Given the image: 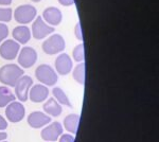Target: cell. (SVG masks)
Returning <instances> with one entry per match:
<instances>
[{
    "label": "cell",
    "mask_w": 159,
    "mask_h": 142,
    "mask_svg": "<svg viewBox=\"0 0 159 142\" xmlns=\"http://www.w3.org/2000/svg\"><path fill=\"white\" fill-rule=\"evenodd\" d=\"M7 128V120L3 117H2L1 115H0V131H6Z\"/></svg>",
    "instance_id": "cell-26"
},
{
    "label": "cell",
    "mask_w": 159,
    "mask_h": 142,
    "mask_svg": "<svg viewBox=\"0 0 159 142\" xmlns=\"http://www.w3.org/2000/svg\"><path fill=\"white\" fill-rule=\"evenodd\" d=\"M16 97L9 86H0V108L6 107L9 103L15 101Z\"/></svg>",
    "instance_id": "cell-18"
},
{
    "label": "cell",
    "mask_w": 159,
    "mask_h": 142,
    "mask_svg": "<svg viewBox=\"0 0 159 142\" xmlns=\"http://www.w3.org/2000/svg\"><path fill=\"white\" fill-rule=\"evenodd\" d=\"M7 138V134L6 131H0V141H3Z\"/></svg>",
    "instance_id": "cell-28"
},
{
    "label": "cell",
    "mask_w": 159,
    "mask_h": 142,
    "mask_svg": "<svg viewBox=\"0 0 159 142\" xmlns=\"http://www.w3.org/2000/svg\"><path fill=\"white\" fill-rule=\"evenodd\" d=\"M25 108L19 101H13L6 106L7 119L11 123H18L25 118Z\"/></svg>",
    "instance_id": "cell-5"
},
{
    "label": "cell",
    "mask_w": 159,
    "mask_h": 142,
    "mask_svg": "<svg viewBox=\"0 0 159 142\" xmlns=\"http://www.w3.org/2000/svg\"><path fill=\"white\" fill-rule=\"evenodd\" d=\"M18 63L22 68H30L36 63L37 61V52L34 48L32 47H25L21 48L18 52Z\"/></svg>",
    "instance_id": "cell-9"
},
{
    "label": "cell",
    "mask_w": 159,
    "mask_h": 142,
    "mask_svg": "<svg viewBox=\"0 0 159 142\" xmlns=\"http://www.w3.org/2000/svg\"><path fill=\"white\" fill-rule=\"evenodd\" d=\"M79 124H80V115L71 113V115H68L67 117L64 119L63 127L67 131H69V134L75 135L76 131H78Z\"/></svg>",
    "instance_id": "cell-17"
},
{
    "label": "cell",
    "mask_w": 159,
    "mask_h": 142,
    "mask_svg": "<svg viewBox=\"0 0 159 142\" xmlns=\"http://www.w3.org/2000/svg\"><path fill=\"white\" fill-rule=\"evenodd\" d=\"M72 55L75 62L78 63H83L84 58H85V52H84V45L80 44V45L75 46L72 51Z\"/></svg>",
    "instance_id": "cell-21"
},
{
    "label": "cell",
    "mask_w": 159,
    "mask_h": 142,
    "mask_svg": "<svg viewBox=\"0 0 159 142\" xmlns=\"http://www.w3.org/2000/svg\"><path fill=\"white\" fill-rule=\"evenodd\" d=\"M28 124L32 128H42L52 121L50 116L43 112H33L28 116Z\"/></svg>",
    "instance_id": "cell-11"
},
{
    "label": "cell",
    "mask_w": 159,
    "mask_h": 142,
    "mask_svg": "<svg viewBox=\"0 0 159 142\" xmlns=\"http://www.w3.org/2000/svg\"><path fill=\"white\" fill-rule=\"evenodd\" d=\"M12 3V0H0V4L1 6H9Z\"/></svg>",
    "instance_id": "cell-29"
},
{
    "label": "cell",
    "mask_w": 159,
    "mask_h": 142,
    "mask_svg": "<svg viewBox=\"0 0 159 142\" xmlns=\"http://www.w3.org/2000/svg\"><path fill=\"white\" fill-rule=\"evenodd\" d=\"M72 59L67 53H61L55 59V69L61 76H66L72 70Z\"/></svg>",
    "instance_id": "cell-13"
},
{
    "label": "cell",
    "mask_w": 159,
    "mask_h": 142,
    "mask_svg": "<svg viewBox=\"0 0 159 142\" xmlns=\"http://www.w3.org/2000/svg\"><path fill=\"white\" fill-rule=\"evenodd\" d=\"M49 97V89L43 84L32 85L29 91V99L34 103H42Z\"/></svg>",
    "instance_id": "cell-12"
},
{
    "label": "cell",
    "mask_w": 159,
    "mask_h": 142,
    "mask_svg": "<svg viewBox=\"0 0 159 142\" xmlns=\"http://www.w3.org/2000/svg\"><path fill=\"white\" fill-rule=\"evenodd\" d=\"M32 1H35V2H38V1H40V0H32Z\"/></svg>",
    "instance_id": "cell-30"
},
{
    "label": "cell",
    "mask_w": 159,
    "mask_h": 142,
    "mask_svg": "<svg viewBox=\"0 0 159 142\" xmlns=\"http://www.w3.org/2000/svg\"><path fill=\"white\" fill-rule=\"evenodd\" d=\"M24 70L17 64H7L0 68V82L4 86L14 87L17 81L24 76Z\"/></svg>",
    "instance_id": "cell-1"
},
{
    "label": "cell",
    "mask_w": 159,
    "mask_h": 142,
    "mask_svg": "<svg viewBox=\"0 0 159 142\" xmlns=\"http://www.w3.org/2000/svg\"><path fill=\"white\" fill-rule=\"evenodd\" d=\"M74 136L71 134H61L58 138V142H74Z\"/></svg>",
    "instance_id": "cell-24"
},
{
    "label": "cell",
    "mask_w": 159,
    "mask_h": 142,
    "mask_svg": "<svg viewBox=\"0 0 159 142\" xmlns=\"http://www.w3.org/2000/svg\"><path fill=\"white\" fill-rule=\"evenodd\" d=\"M33 85L32 77L29 76H22L17 81L15 85V97L19 100V102H25L29 98V91Z\"/></svg>",
    "instance_id": "cell-7"
},
{
    "label": "cell",
    "mask_w": 159,
    "mask_h": 142,
    "mask_svg": "<svg viewBox=\"0 0 159 142\" xmlns=\"http://www.w3.org/2000/svg\"><path fill=\"white\" fill-rule=\"evenodd\" d=\"M9 35V28L6 24L0 22V44L2 43V40L6 39Z\"/></svg>",
    "instance_id": "cell-23"
},
{
    "label": "cell",
    "mask_w": 159,
    "mask_h": 142,
    "mask_svg": "<svg viewBox=\"0 0 159 142\" xmlns=\"http://www.w3.org/2000/svg\"><path fill=\"white\" fill-rule=\"evenodd\" d=\"M19 50V43L15 39H6L0 45V56L7 61H12L18 55Z\"/></svg>",
    "instance_id": "cell-10"
},
{
    "label": "cell",
    "mask_w": 159,
    "mask_h": 142,
    "mask_svg": "<svg viewBox=\"0 0 159 142\" xmlns=\"http://www.w3.org/2000/svg\"><path fill=\"white\" fill-rule=\"evenodd\" d=\"M31 29H32L33 36L36 39H43V38L47 37L48 35L52 34L55 30L52 25L45 22L42 16H36V18H34V21H33Z\"/></svg>",
    "instance_id": "cell-6"
},
{
    "label": "cell",
    "mask_w": 159,
    "mask_h": 142,
    "mask_svg": "<svg viewBox=\"0 0 159 142\" xmlns=\"http://www.w3.org/2000/svg\"><path fill=\"white\" fill-rule=\"evenodd\" d=\"M0 142H7V141H6V140H3V141H0Z\"/></svg>",
    "instance_id": "cell-31"
},
{
    "label": "cell",
    "mask_w": 159,
    "mask_h": 142,
    "mask_svg": "<svg viewBox=\"0 0 159 142\" xmlns=\"http://www.w3.org/2000/svg\"><path fill=\"white\" fill-rule=\"evenodd\" d=\"M64 127L60 122H50L47 126L43 128L40 131V137L43 141L55 142L58 140L60 136L63 134Z\"/></svg>",
    "instance_id": "cell-8"
},
{
    "label": "cell",
    "mask_w": 159,
    "mask_h": 142,
    "mask_svg": "<svg viewBox=\"0 0 159 142\" xmlns=\"http://www.w3.org/2000/svg\"><path fill=\"white\" fill-rule=\"evenodd\" d=\"M52 94H53L54 99L57 101L61 105H66V106H68V107H72V105H71L67 94H65V91H64L61 87H54L52 90Z\"/></svg>",
    "instance_id": "cell-19"
},
{
    "label": "cell",
    "mask_w": 159,
    "mask_h": 142,
    "mask_svg": "<svg viewBox=\"0 0 159 142\" xmlns=\"http://www.w3.org/2000/svg\"><path fill=\"white\" fill-rule=\"evenodd\" d=\"M73 79L75 80V82H78L79 84L84 85L85 84V64L80 63L75 67H74L72 71Z\"/></svg>",
    "instance_id": "cell-20"
},
{
    "label": "cell",
    "mask_w": 159,
    "mask_h": 142,
    "mask_svg": "<svg viewBox=\"0 0 159 142\" xmlns=\"http://www.w3.org/2000/svg\"><path fill=\"white\" fill-rule=\"evenodd\" d=\"M13 11L11 7H0V22H7L12 19Z\"/></svg>",
    "instance_id": "cell-22"
},
{
    "label": "cell",
    "mask_w": 159,
    "mask_h": 142,
    "mask_svg": "<svg viewBox=\"0 0 159 142\" xmlns=\"http://www.w3.org/2000/svg\"><path fill=\"white\" fill-rule=\"evenodd\" d=\"M58 2L63 6H72L74 3V0H58Z\"/></svg>",
    "instance_id": "cell-27"
},
{
    "label": "cell",
    "mask_w": 159,
    "mask_h": 142,
    "mask_svg": "<svg viewBox=\"0 0 159 142\" xmlns=\"http://www.w3.org/2000/svg\"><path fill=\"white\" fill-rule=\"evenodd\" d=\"M74 34H75V37L78 38L79 40H83V35H82L81 24H80V21L75 25V28H74Z\"/></svg>",
    "instance_id": "cell-25"
},
{
    "label": "cell",
    "mask_w": 159,
    "mask_h": 142,
    "mask_svg": "<svg viewBox=\"0 0 159 142\" xmlns=\"http://www.w3.org/2000/svg\"><path fill=\"white\" fill-rule=\"evenodd\" d=\"M35 76L45 86H53L58 80L57 73L48 64H42L35 70Z\"/></svg>",
    "instance_id": "cell-3"
},
{
    "label": "cell",
    "mask_w": 159,
    "mask_h": 142,
    "mask_svg": "<svg viewBox=\"0 0 159 142\" xmlns=\"http://www.w3.org/2000/svg\"><path fill=\"white\" fill-rule=\"evenodd\" d=\"M43 19H45L50 25H57L61 22L63 14L56 7H48L43 12Z\"/></svg>",
    "instance_id": "cell-14"
},
{
    "label": "cell",
    "mask_w": 159,
    "mask_h": 142,
    "mask_svg": "<svg viewBox=\"0 0 159 142\" xmlns=\"http://www.w3.org/2000/svg\"><path fill=\"white\" fill-rule=\"evenodd\" d=\"M43 108V110H45V112L48 113L50 117H58L61 113V112H63L61 105L54 99V98H49V99L45 102Z\"/></svg>",
    "instance_id": "cell-16"
},
{
    "label": "cell",
    "mask_w": 159,
    "mask_h": 142,
    "mask_svg": "<svg viewBox=\"0 0 159 142\" xmlns=\"http://www.w3.org/2000/svg\"><path fill=\"white\" fill-rule=\"evenodd\" d=\"M12 35L14 39L19 44H27L31 38V30L27 25H17L13 29Z\"/></svg>",
    "instance_id": "cell-15"
},
{
    "label": "cell",
    "mask_w": 159,
    "mask_h": 142,
    "mask_svg": "<svg viewBox=\"0 0 159 142\" xmlns=\"http://www.w3.org/2000/svg\"><path fill=\"white\" fill-rule=\"evenodd\" d=\"M65 47V39H64L63 36L61 34H57V33H53L48 38H46L42 45L43 51L48 55H53V54L63 52Z\"/></svg>",
    "instance_id": "cell-2"
},
{
    "label": "cell",
    "mask_w": 159,
    "mask_h": 142,
    "mask_svg": "<svg viewBox=\"0 0 159 142\" xmlns=\"http://www.w3.org/2000/svg\"><path fill=\"white\" fill-rule=\"evenodd\" d=\"M36 15L37 10L32 4H21V6L17 7L14 11L15 20L22 25L29 24L32 20H34Z\"/></svg>",
    "instance_id": "cell-4"
}]
</instances>
